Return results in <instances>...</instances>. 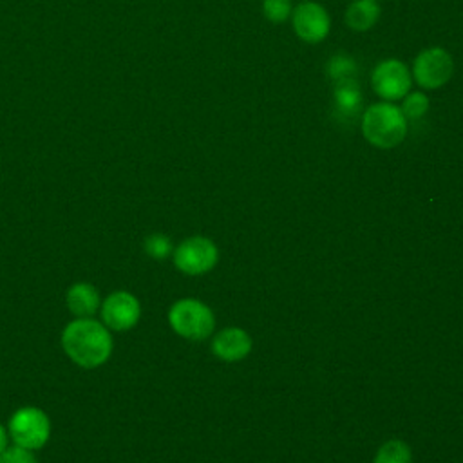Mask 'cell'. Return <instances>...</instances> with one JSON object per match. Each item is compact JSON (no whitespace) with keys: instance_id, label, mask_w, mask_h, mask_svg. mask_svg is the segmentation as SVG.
Segmentation results:
<instances>
[{"instance_id":"1","label":"cell","mask_w":463,"mask_h":463,"mask_svg":"<svg viewBox=\"0 0 463 463\" xmlns=\"http://www.w3.org/2000/svg\"><path fill=\"white\" fill-rule=\"evenodd\" d=\"M65 356L81 369H98L109 362L114 351L112 331L96 317L72 318L60 336Z\"/></svg>"},{"instance_id":"2","label":"cell","mask_w":463,"mask_h":463,"mask_svg":"<svg viewBox=\"0 0 463 463\" xmlns=\"http://www.w3.org/2000/svg\"><path fill=\"white\" fill-rule=\"evenodd\" d=\"M360 128L369 145L387 150L398 146L405 139L409 121L400 105L392 101H376L362 112Z\"/></svg>"},{"instance_id":"3","label":"cell","mask_w":463,"mask_h":463,"mask_svg":"<svg viewBox=\"0 0 463 463\" xmlns=\"http://www.w3.org/2000/svg\"><path fill=\"white\" fill-rule=\"evenodd\" d=\"M5 427L13 445L33 452L43 449L51 438V418L36 405L18 407L9 416Z\"/></svg>"},{"instance_id":"4","label":"cell","mask_w":463,"mask_h":463,"mask_svg":"<svg viewBox=\"0 0 463 463\" xmlns=\"http://www.w3.org/2000/svg\"><path fill=\"white\" fill-rule=\"evenodd\" d=\"M170 327L186 340H204L215 326L213 313L206 304L195 298H181L168 309Z\"/></svg>"},{"instance_id":"5","label":"cell","mask_w":463,"mask_h":463,"mask_svg":"<svg viewBox=\"0 0 463 463\" xmlns=\"http://www.w3.org/2000/svg\"><path fill=\"white\" fill-rule=\"evenodd\" d=\"M454 72V60L443 47H427L412 61V80L423 90H436L449 83Z\"/></svg>"},{"instance_id":"6","label":"cell","mask_w":463,"mask_h":463,"mask_svg":"<svg viewBox=\"0 0 463 463\" xmlns=\"http://www.w3.org/2000/svg\"><path fill=\"white\" fill-rule=\"evenodd\" d=\"M98 315L112 333H125L137 326L141 318V302L134 293L116 289L101 298Z\"/></svg>"},{"instance_id":"7","label":"cell","mask_w":463,"mask_h":463,"mask_svg":"<svg viewBox=\"0 0 463 463\" xmlns=\"http://www.w3.org/2000/svg\"><path fill=\"white\" fill-rule=\"evenodd\" d=\"M371 87L382 101L394 103L411 92V69L398 58L382 60L371 72Z\"/></svg>"},{"instance_id":"8","label":"cell","mask_w":463,"mask_h":463,"mask_svg":"<svg viewBox=\"0 0 463 463\" xmlns=\"http://www.w3.org/2000/svg\"><path fill=\"white\" fill-rule=\"evenodd\" d=\"M174 264L179 271L186 275H203L210 271L219 259L215 244L201 235L184 239L174 248Z\"/></svg>"},{"instance_id":"9","label":"cell","mask_w":463,"mask_h":463,"mask_svg":"<svg viewBox=\"0 0 463 463\" xmlns=\"http://www.w3.org/2000/svg\"><path fill=\"white\" fill-rule=\"evenodd\" d=\"M291 25L295 34L306 43H320L331 29V16L327 9L315 2L304 0L291 11Z\"/></svg>"},{"instance_id":"10","label":"cell","mask_w":463,"mask_h":463,"mask_svg":"<svg viewBox=\"0 0 463 463\" xmlns=\"http://www.w3.org/2000/svg\"><path fill=\"white\" fill-rule=\"evenodd\" d=\"M65 306L74 318L96 317L101 306V293L90 282H74L65 291Z\"/></svg>"},{"instance_id":"11","label":"cell","mask_w":463,"mask_h":463,"mask_svg":"<svg viewBox=\"0 0 463 463\" xmlns=\"http://www.w3.org/2000/svg\"><path fill=\"white\" fill-rule=\"evenodd\" d=\"M251 349V338L239 327H226L219 331L212 340V351L217 358L235 362L244 358Z\"/></svg>"},{"instance_id":"12","label":"cell","mask_w":463,"mask_h":463,"mask_svg":"<svg viewBox=\"0 0 463 463\" xmlns=\"http://www.w3.org/2000/svg\"><path fill=\"white\" fill-rule=\"evenodd\" d=\"M333 107H335V114L342 121H353L360 114L362 90L356 80H345V81L335 83Z\"/></svg>"},{"instance_id":"13","label":"cell","mask_w":463,"mask_h":463,"mask_svg":"<svg viewBox=\"0 0 463 463\" xmlns=\"http://www.w3.org/2000/svg\"><path fill=\"white\" fill-rule=\"evenodd\" d=\"M382 7L378 0H353L345 9V25L351 31L365 33L380 20Z\"/></svg>"},{"instance_id":"14","label":"cell","mask_w":463,"mask_h":463,"mask_svg":"<svg viewBox=\"0 0 463 463\" xmlns=\"http://www.w3.org/2000/svg\"><path fill=\"white\" fill-rule=\"evenodd\" d=\"M326 72L327 76L338 83V81H345V80H356L358 74V65L354 61L353 56L345 54V52H336L327 60L326 65Z\"/></svg>"},{"instance_id":"15","label":"cell","mask_w":463,"mask_h":463,"mask_svg":"<svg viewBox=\"0 0 463 463\" xmlns=\"http://www.w3.org/2000/svg\"><path fill=\"white\" fill-rule=\"evenodd\" d=\"M400 109H402L403 116L407 118V121L420 119L429 110V96L423 90H411L409 94H405L402 98Z\"/></svg>"},{"instance_id":"16","label":"cell","mask_w":463,"mask_h":463,"mask_svg":"<svg viewBox=\"0 0 463 463\" xmlns=\"http://www.w3.org/2000/svg\"><path fill=\"white\" fill-rule=\"evenodd\" d=\"M374 463H411V450L403 441L391 439L380 447Z\"/></svg>"},{"instance_id":"17","label":"cell","mask_w":463,"mask_h":463,"mask_svg":"<svg viewBox=\"0 0 463 463\" xmlns=\"http://www.w3.org/2000/svg\"><path fill=\"white\" fill-rule=\"evenodd\" d=\"M143 250L148 257L163 260L166 257H170L174 253V246L168 235L165 233H152L148 237H145L143 241Z\"/></svg>"},{"instance_id":"18","label":"cell","mask_w":463,"mask_h":463,"mask_svg":"<svg viewBox=\"0 0 463 463\" xmlns=\"http://www.w3.org/2000/svg\"><path fill=\"white\" fill-rule=\"evenodd\" d=\"M260 9L266 20L273 24H280L291 18L293 5H291V0H262Z\"/></svg>"},{"instance_id":"19","label":"cell","mask_w":463,"mask_h":463,"mask_svg":"<svg viewBox=\"0 0 463 463\" xmlns=\"http://www.w3.org/2000/svg\"><path fill=\"white\" fill-rule=\"evenodd\" d=\"M0 463H38V459L33 450L11 443L4 452H0Z\"/></svg>"},{"instance_id":"20","label":"cell","mask_w":463,"mask_h":463,"mask_svg":"<svg viewBox=\"0 0 463 463\" xmlns=\"http://www.w3.org/2000/svg\"><path fill=\"white\" fill-rule=\"evenodd\" d=\"M9 445H11V439L7 434V427L4 423H0V452H4Z\"/></svg>"}]
</instances>
